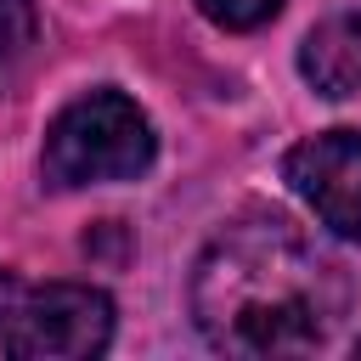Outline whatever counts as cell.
I'll list each match as a JSON object with an SVG mask.
<instances>
[{"label": "cell", "mask_w": 361, "mask_h": 361, "mask_svg": "<svg viewBox=\"0 0 361 361\" xmlns=\"http://www.w3.org/2000/svg\"><path fill=\"white\" fill-rule=\"evenodd\" d=\"M344 310V265L282 214L231 220L192 265V322L226 355H310Z\"/></svg>", "instance_id": "6da1fadb"}, {"label": "cell", "mask_w": 361, "mask_h": 361, "mask_svg": "<svg viewBox=\"0 0 361 361\" xmlns=\"http://www.w3.org/2000/svg\"><path fill=\"white\" fill-rule=\"evenodd\" d=\"M152 152H158L152 124L124 90H85L51 118L45 147H39V175L56 192L135 180L152 164Z\"/></svg>", "instance_id": "7a4b0ae2"}, {"label": "cell", "mask_w": 361, "mask_h": 361, "mask_svg": "<svg viewBox=\"0 0 361 361\" xmlns=\"http://www.w3.org/2000/svg\"><path fill=\"white\" fill-rule=\"evenodd\" d=\"M113 338V299L90 282H23L0 271V344L23 361H90Z\"/></svg>", "instance_id": "3957f363"}, {"label": "cell", "mask_w": 361, "mask_h": 361, "mask_svg": "<svg viewBox=\"0 0 361 361\" xmlns=\"http://www.w3.org/2000/svg\"><path fill=\"white\" fill-rule=\"evenodd\" d=\"M282 180L316 209L333 237L361 243V130H327L288 147Z\"/></svg>", "instance_id": "277c9868"}, {"label": "cell", "mask_w": 361, "mask_h": 361, "mask_svg": "<svg viewBox=\"0 0 361 361\" xmlns=\"http://www.w3.org/2000/svg\"><path fill=\"white\" fill-rule=\"evenodd\" d=\"M299 73L316 96H361V11L316 23L299 45Z\"/></svg>", "instance_id": "5b68a950"}, {"label": "cell", "mask_w": 361, "mask_h": 361, "mask_svg": "<svg viewBox=\"0 0 361 361\" xmlns=\"http://www.w3.org/2000/svg\"><path fill=\"white\" fill-rule=\"evenodd\" d=\"M39 45V17H34V0H0V79L11 68H23Z\"/></svg>", "instance_id": "8992f818"}, {"label": "cell", "mask_w": 361, "mask_h": 361, "mask_svg": "<svg viewBox=\"0 0 361 361\" xmlns=\"http://www.w3.org/2000/svg\"><path fill=\"white\" fill-rule=\"evenodd\" d=\"M197 11L226 34H248V28H265L282 11V0H197Z\"/></svg>", "instance_id": "52a82bcc"}, {"label": "cell", "mask_w": 361, "mask_h": 361, "mask_svg": "<svg viewBox=\"0 0 361 361\" xmlns=\"http://www.w3.org/2000/svg\"><path fill=\"white\" fill-rule=\"evenodd\" d=\"M355 355H361V338H355Z\"/></svg>", "instance_id": "ba28073f"}]
</instances>
